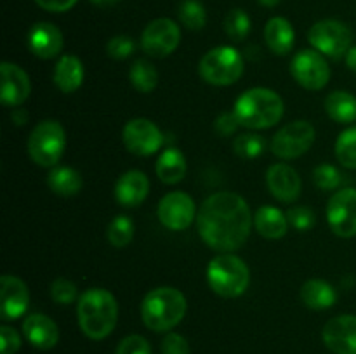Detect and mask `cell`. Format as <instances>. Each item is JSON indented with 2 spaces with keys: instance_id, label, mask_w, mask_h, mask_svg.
I'll list each match as a JSON object with an SVG mask.
<instances>
[{
  "instance_id": "9c48e42d",
  "label": "cell",
  "mask_w": 356,
  "mask_h": 354,
  "mask_svg": "<svg viewBox=\"0 0 356 354\" xmlns=\"http://www.w3.org/2000/svg\"><path fill=\"white\" fill-rule=\"evenodd\" d=\"M316 137L315 127L306 120L284 125L271 139V151L282 160H294L309 151Z\"/></svg>"
},
{
  "instance_id": "3957f363",
  "label": "cell",
  "mask_w": 356,
  "mask_h": 354,
  "mask_svg": "<svg viewBox=\"0 0 356 354\" xmlns=\"http://www.w3.org/2000/svg\"><path fill=\"white\" fill-rule=\"evenodd\" d=\"M236 120L242 127L263 130L277 125L284 117V101L275 90L254 87L245 90L233 108Z\"/></svg>"
},
{
  "instance_id": "83f0119b",
  "label": "cell",
  "mask_w": 356,
  "mask_h": 354,
  "mask_svg": "<svg viewBox=\"0 0 356 354\" xmlns=\"http://www.w3.org/2000/svg\"><path fill=\"white\" fill-rule=\"evenodd\" d=\"M325 111L337 124L356 121V97L348 90H334L325 99Z\"/></svg>"
},
{
  "instance_id": "5b68a950",
  "label": "cell",
  "mask_w": 356,
  "mask_h": 354,
  "mask_svg": "<svg viewBox=\"0 0 356 354\" xmlns=\"http://www.w3.org/2000/svg\"><path fill=\"white\" fill-rule=\"evenodd\" d=\"M207 283L219 297L236 298L249 288L250 271L240 257L221 253L209 262Z\"/></svg>"
},
{
  "instance_id": "7bdbcfd3",
  "label": "cell",
  "mask_w": 356,
  "mask_h": 354,
  "mask_svg": "<svg viewBox=\"0 0 356 354\" xmlns=\"http://www.w3.org/2000/svg\"><path fill=\"white\" fill-rule=\"evenodd\" d=\"M76 2L79 0H35V3L44 10H47V12H66Z\"/></svg>"
},
{
  "instance_id": "9a60e30c",
  "label": "cell",
  "mask_w": 356,
  "mask_h": 354,
  "mask_svg": "<svg viewBox=\"0 0 356 354\" xmlns=\"http://www.w3.org/2000/svg\"><path fill=\"white\" fill-rule=\"evenodd\" d=\"M30 305L26 283L14 274L0 278V316L3 321H13L23 316Z\"/></svg>"
},
{
  "instance_id": "f546056e",
  "label": "cell",
  "mask_w": 356,
  "mask_h": 354,
  "mask_svg": "<svg viewBox=\"0 0 356 354\" xmlns=\"http://www.w3.org/2000/svg\"><path fill=\"white\" fill-rule=\"evenodd\" d=\"M134 222L127 215H117L113 221L108 224L106 238L111 246L115 248H125L134 238Z\"/></svg>"
},
{
  "instance_id": "4316f807",
  "label": "cell",
  "mask_w": 356,
  "mask_h": 354,
  "mask_svg": "<svg viewBox=\"0 0 356 354\" xmlns=\"http://www.w3.org/2000/svg\"><path fill=\"white\" fill-rule=\"evenodd\" d=\"M47 184L52 193L59 196H75L83 186V179L79 170L72 167H54L47 176Z\"/></svg>"
},
{
  "instance_id": "7a4b0ae2",
  "label": "cell",
  "mask_w": 356,
  "mask_h": 354,
  "mask_svg": "<svg viewBox=\"0 0 356 354\" xmlns=\"http://www.w3.org/2000/svg\"><path fill=\"white\" fill-rule=\"evenodd\" d=\"M76 318L83 335L92 340L106 339L117 325V298L104 288H89L79 297Z\"/></svg>"
},
{
  "instance_id": "e0dca14e",
  "label": "cell",
  "mask_w": 356,
  "mask_h": 354,
  "mask_svg": "<svg viewBox=\"0 0 356 354\" xmlns=\"http://www.w3.org/2000/svg\"><path fill=\"white\" fill-rule=\"evenodd\" d=\"M2 73V89H0V99L6 106L17 108L28 99L31 90L30 76L21 66L14 62L3 61L0 66Z\"/></svg>"
},
{
  "instance_id": "2e32d148",
  "label": "cell",
  "mask_w": 356,
  "mask_h": 354,
  "mask_svg": "<svg viewBox=\"0 0 356 354\" xmlns=\"http://www.w3.org/2000/svg\"><path fill=\"white\" fill-rule=\"evenodd\" d=\"M323 344L336 354H356V316L341 314L329 319L322 330Z\"/></svg>"
},
{
  "instance_id": "8992f818",
  "label": "cell",
  "mask_w": 356,
  "mask_h": 354,
  "mask_svg": "<svg viewBox=\"0 0 356 354\" xmlns=\"http://www.w3.org/2000/svg\"><path fill=\"white\" fill-rule=\"evenodd\" d=\"M200 76L216 87H226L238 82L243 75V58L235 47L219 45L211 49L198 65Z\"/></svg>"
},
{
  "instance_id": "4fadbf2b",
  "label": "cell",
  "mask_w": 356,
  "mask_h": 354,
  "mask_svg": "<svg viewBox=\"0 0 356 354\" xmlns=\"http://www.w3.org/2000/svg\"><path fill=\"white\" fill-rule=\"evenodd\" d=\"M156 215L163 228L170 231H184L197 219V208L190 194L183 191H170L160 200Z\"/></svg>"
},
{
  "instance_id": "4dcf8cb0",
  "label": "cell",
  "mask_w": 356,
  "mask_h": 354,
  "mask_svg": "<svg viewBox=\"0 0 356 354\" xmlns=\"http://www.w3.org/2000/svg\"><path fill=\"white\" fill-rule=\"evenodd\" d=\"M177 17L181 24L191 31H200L207 23V12L200 0H183L177 9Z\"/></svg>"
},
{
  "instance_id": "7402d4cb",
  "label": "cell",
  "mask_w": 356,
  "mask_h": 354,
  "mask_svg": "<svg viewBox=\"0 0 356 354\" xmlns=\"http://www.w3.org/2000/svg\"><path fill=\"white\" fill-rule=\"evenodd\" d=\"M264 40L270 51L277 56H287L296 42V31L285 17H271L264 26Z\"/></svg>"
},
{
  "instance_id": "603a6c76",
  "label": "cell",
  "mask_w": 356,
  "mask_h": 354,
  "mask_svg": "<svg viewBox=\"0 0 356 354\" xmlns=\"http://www.w3.org/2000/svg\"><path fill=\"white\" fill-rule=\"evenodd\" d=\"M54 83L63 94H73L83 83V65L76 56L65 54L54 68Z\"/></svg>"
},
{
  "instance_id": "f1b7e54d",
  "label": "cell",
  "mask_w": 356,
  "mask_h": 354,
  "mask_svg": "<svg viewBox=\"0 0 356 354\" xmlns=\"http://www.w3.org/2000/svg\"><path fill=\"white\" fill-rule=\"evenodd\" d=\"M129 78H131L132 87H134L138 92L148 94L159 83V71H156L155 66L148 61V59H138L134 61V65L131 66V71H129Z\"/></svg>"
},
{
  "instance_id": "bcb514c9",
  "label": "cell",
  "mask_w": 356,
  "mask_h": 354,
  "mask_svg": "<svg viewBox=\"0 0 356 354\" xmlns=\"http://www.w3.org/2000/svg\"><path fill=\"white\" fill-rule=\"evenodd\" d=\"M89 2L94 3V6L108 7V6H115V3H117L118 0H89Z\"/></svg>"
},
{
  "instance_id": "f35d334b",
  "label": "cell",
  "mask_w": 356,
  "mask_h": 354,
  "mask_svg": "<svg viewBox=\"0 0 356 354\" xmlns=\"http://www.w3.org/2000/svg\"><path fill=\"white\" fill-rule=\"evenodd\" d=\"M115 354H152V346L141 335H129L120 340Z\"/></svg>"
},
{
  "instance_id": "7c38bea8",
  "label": "cell",
  "mask_w": 356,
  "mask_h": 354,
  "mask_svg": "<svg viewBox=\"0 0 356 354\" xmlns=\"http://www.w3.org/2000/svg\"><path fill=\"white\" fill-rule=\"evenodd\" d=\"M327 222L339 238L356 236V189L336 191L327 205Z\"/></svg>"
},
{
  "instance_id": "b9f144b4",
  "label": "cell",
  "mask_w": 356,
  "mask_h": 354,
  "mask_svg": "<svg viewBox=\"0 0 356 354\" xmlns=\"http://www.w3.org/2000/svg\"><path fill=\"white\" fill-rule=\"evenodd\" d=\"M240 127L238 120H236L235 113L233 111H226V113H221L214 121V128L219 135L222 137H228V135H233L236 132V128Z\"/></svg>"
},
{
  "instance_id": "d590c367",
  "label": "cell",
  "mask_w": 356,
  "mask_h": 354,
  "mask_svg": "<svg viewBox=\"0 0 356 354\" xmlns=\"http://www.w3.org/2000/svg\"><path fill=\"white\" fill-rule=\"evenodd\" d=\"M51 297L56 304L68 305L76 301L79 292H76V285L73 281L66 280V278H58L51 283Z\"/></svg>"
},
{
  "instance_id": "f6af8a7d",
  "label": "cell",
  "mask_w": 356,
  "mask_h": 354,
  "mask_svg": "<svg viewBox=\"0 0 356 354\" xmlns=\"http://www.w3.org/2000/svg\"><path fill=\"white\" fill-rule=\"evenodd\" d=\"M344 58H346L348 68H350L351 71L356 73V45H355V47H351L350 51L346 52V56H344Z\"/></svg>"
},
{
  "instance_id": "8d00e7d4",
  "label": "cell",
  "mask_w": 356,
  "mask_h": 354,
  "mask_svg": "<svg viewBox=\"0 0 356 354\" xmlns=\"http://www.w3.org/2000/svg\"><path fill=\"white\" fill-rule=\"evenodd\" d=\"M289 224L298 231H309L315 226L316 215L309 207H292L287 210Z\"/></svg>"
},
{
  "instance_id": "44dd1931",
  "label": "cell",
  "mask_w": 356,
  "mask_h": 354,
  "mask_svg": "<svg viewBox=\"0 0 356 354\" xmlns=\"http://www.w3.org/2000/svg\"><path fill=\"white\" fill-rule=\"evenodd\" d=\"M23 333L28 342L40 351H49L58 344V325L45 314H30L23 321Z\"/></svg>"
},
{
  "instance_id": "d6986e66",
  "label": "cell",
  "mask_w": 356,
  "mask_h": 354,
  "mask_svg": "<svg viewBox=\"0 0 356 354\" xmlns=\"http://www.w3.org/2000/svg\"><path fill=\"white\" fill-rule=\"evenodd\" d=\"M266 184L270 193L284 203H292L301 194V177L287 163H275L266 172Z\"/></svg>"
},
{
  "instance_id": "ba28073f",
  "label": "cell",
  "mask_w": 356,
  "mask_h": 354,
  "mask_svg": "<svg viewBox=\"0 0 356 354\" xmlns=\"http://www.w3.org/2000/svg\"><path fill=\"white\" fill-rule=\"evenodd\" d=\"M309 44L327 58L339 59L351 49L353 35L348 24L339 19H322L313 24L308 31Z\"/></svg>"
},
{
  "instance_id": "cb8c5ba5",
  "label": "cell",
  "mask_w": 356,
  "mask_h": 354,
  "mask_svg": "<svg viewBox=\"0 0 356 354\" xmlns=\"http://www.w3.org/2000/svg\"><path fill=\"white\" fill-rule=\"evenodd\" d=\"M254 226L257 233L268 239H280L287 235L289 231V219L287 214L277 207L264 205L254 215Z\"/></svg>"
},
{
  "instance_id": "60d3db41",
  "label": "cell",
  "mask_w": 356,
  "mask_h": 354,
  "mask_svg": "<svg viewBox=\"0 0 356 354\" xmlns=\"http://www.w3.org/2000/svg\"><path fill=\"white\" fill-rule=\"evenodd\" d=\"M0 353L2 354H16L21 347V337L13 326L3 325L0 328Z\"/></svg>"
},
{
  "instance_id": "74e56055",
  "label": "cell",
  "mask_w": 356,
  "mask_h": 354,
  "mask_svg": "<svg viewBox=\"0 0 356 354\" xmlns=\"http://www.w3.org/2000/svg\"><path fill=\"white\" fill-rule=\"evenodd\" d=\"M136 44L129 35H117L106 44V54L113 59H127L134 52Z\"/></svg>"
},
{
  "instance_id": "30bf717a",
  "label": "cell",
  "mask_w": 356,
  "mask_h": 354,
  "mask_svg": "<svg viewBox=\"0 0 356 354\" xmlns=\"http://www.w3.org/2000/svg\"><path fill=\"white\" fill-rule=\"evenodd\" d=\"M181 44V30L176 21L159 17L146 24L141 35V49L152 58H167Z\"/></svg>"
},
{
  "instance_id": "d4e9b609",
  "label": "cell",
  "mask_w": 356,
  "mask_h": 354,
  "mask_svg": "<svg viewBox=\"0 0 356 354\" xmlns=\"http://www.w3.org/2000/svg\"><path fill=\"white\" fill-rule=\"evenodd\" d=\"M301 301L313 311H325L337 301V292L325 280H308L301 287Z\"/></svg>"
},
{
  "instance_id": "ffe728a7",
  "label": "cell",
  "mask_w": 356,
  "mask_h": 354,
  "mask_svg": "<svg viewBox=\"0 0 356 354\" xmlns=\"http://www.w3.org/2000/svg\"><path fill=\"white\" fill-rule=\"evenodd\" d=\"M149 193V179L141 170H129L115 184V198L122 207H138Z\"/></svg>"
},
{
  "instance_id": "7dc6e473",
  "label": "cell",
  "mask_w": 356,
  "mask_h": 354,
  "mask_svg": "<svg viewBox=\"0 0 356 354\" xmlns=\"http://www.w3.org/2000/svg\"><path fill=\"white\" fill-rule=\"evenodd\" d=\"M263 7H275L282 2V0H257Z\"/></svg>"
},
{
  "instance_id": "ab89813d",
  "label": "cell",
  "mask_w": 356,
  "mask_h": 354,
  "mask_svg": "<svg viewBox=\"0 0 356 354\" xmlns=\"http://www.w3.org/2000/svg\"><path fill=\"white\" fill-rule=\"evenodd\" d=\"M162 354H190V344L179 333L169 332L162 340Z\"/></svg>"
},
{
  "instance_id": "1f68e13d",
  "label": "cell",
  "mask_w": 356,
  "mask_h": 354,
  "mask_svg": "<svg viewBox=\"0 0 356 354\" xmlns=\"http://www.w3.org/2000/svg\"><path fill=\"white\" fill-rule=\"evenodd\" d=\"M222 26H225L226 35H228L232 40L242 42L249 37L252 23H250V17L245 10L232 9L228 14H226Z\"/></svg>"
},
{
  "instance_id": "ee69618b",
  "label": "cell",
  "mask_w": 356,
  "mask_h": 354,
  "mask_svg": "<svg viewBox=\"0 0 356 354\" xmlns=\"http://www.w3.org/2000/svg\"><path fill=\"white\" fill-rule=\"evenodd\" d=\"M10 118H13V121L16 125H24L28 121V113L23 110V108H14V111L10 113Z\"/></svg>"
},
{
  "instance_id": "e575fe53",
  "label": "cell",
  "mask_w": 356,
  "mask_h": 354,
  "mask_svg": "<svg viewBox=\"0 0 356 354\" xmlns=\"http://www.w3.org/2000/svg\"><path fill=\"white\" fill-rule=\"evenodd\" d=\"M313 180H315V186L320 187V189L332 191L341 186V183H343V174L334 165L323 163V165H318L313 170Z\"/></svg>"
},
{
  "instance_id": "5bb4252c",
  "label": "cell",
  "mask_w": 356,
  "mask_h": 354,
  "mask_svg": "<svg viewBox=\"0 0 356 354\" xmlns=\"http://www.w3.org/2000/svg\"><path fill=\"white\" fill-rule=\"evenodd\" d=\"M125 148L138 156H149L163 144V134L148 118H132L122 130Z\"/></svg>"
},
{
  "instance_id": "6da1fadb",
  "label": "cell",
  "mask_w": 356,
  "mask_h": 354,
  "mask_svg": "<svg viewBox=\"0 0 356 354\" xmlns=\"http://www.w3.org/2000/svg\"><path fill=\"white\" fill-rule=\"evenodd\" d=\"M254 217L240 194L219 191L205 198L197 214V229L207 246L221 253H232L243 246L250 235Z\"/></svg>"
},
{
  "instance_id": "277c9868",
  "label": "cell",
  "mask_w": 356,
  "mask_h": 354,
  "mask_svg": "<svg viewBox=\"0 0 356 354\" xmlns=\"http://www.w3.org/2000/svg\"><path fill=\"white\" fill-rule=\"evenodd\" d=\"M186 297L174 287H159L145 295L141 318L153 332H169L183 321L186 314Z\"/></svg>"
},
{
  "instance_id": "8fae6325",
  "label": "cell",
  "mask_w": 356,
  "mask_h": 354,
  "mask_svg": "<svg viewBox=\"0 0 356 354\" xmlns=\"http://www.w3.org/2000/svg\"><path fill=\"white\" fill-rule=\"evenodd\" d=\"M291 73L296 82L306 90H320L329 83L330 66L325 56L315 49L298 52L291 62Z\"/></svg>"
},
{
  "instance_id": "ac0fdd59",
  "label": "cell",
  "mask_w": 356,
  "mask_h": 354,
  "mask_svg": "<svg viewBox=\"0 0 356 354\" xmlns=\"http://www.w3.org/2000/svg\"><path fill=\"white\" fill-rule=\"evenodd\" d=\"M26 44L31 54L37 56V58L54 59L61 54L65 40H63L61 30L56 24L42 21V23H35L30 28Z\"/></svg>"
},
{
  "instance_id": "484cf974",
  "label": "cell",
  "mask_w": 356,
  "mask_h": 354,
  "mask_svg": "<svg viewBox=\"0 0 356 354\" xmlns=\"http://www.w3.org/2000/svg\"><path fill=\"white\" fill-rule=\"evenodd\" d=\"M156 176L163 184H177L186 176V158L177 148H167L156 160Z\"/></svg>"
},
{
  "instance_id": "d6a6232c",
  "label": "cell",
  "mask_w": 356,
  "mask_h": 354,
  "mask_svg": "<svg viewBox=\"0 0 356 354\" xmlns=\"http://www.w3.org/2000/svg\"><path fill=\"white\" fill-rule=\"evenodd\" d=\"M336 158L346 169H356V127H350L339 134L336 141Z\"/></svg>"
},
{
  "instance_id": "52a82bcc",
  "label": "cell",
  "mask_w": 356,
  "mask_h": 354,
  "mask_svg": "<svg viewBox=\"0 0 356 354\" xmlns=\"http://www.w3.org/2000/svg\"><path fill=\"white\" fill-rule=\"evenodd\" d=\"M66 148V132L58 120H44L28 137V155L37 165L56 167Z\"/></svg>"
},
{
  "instance_id": "836d02e7",
  "label": "cell",
  "mask_w": 356,
  "mask_h": 354,
  "mask_svg": "<svg viewBox=\"0 0 356 354\" xmlns=\"http://www.w3.org/2000/svg\"><path fill=\"white\" fill-rule=\"evenodd\" d=\"M233 149H235V153L240 158L254 160L263 155V151L266 149V141H264L263 135L254 134V132H250V134H240L233 141Z\"/></svg>"
}]
</instances>
